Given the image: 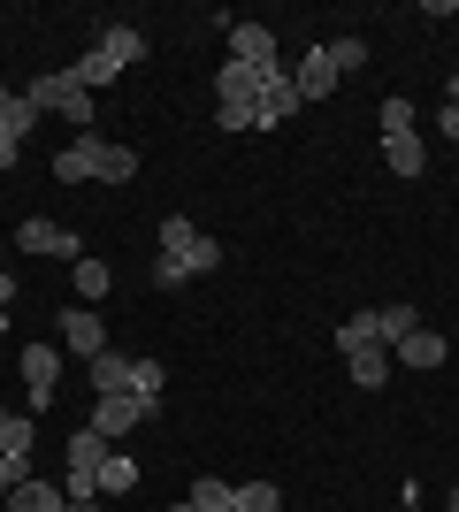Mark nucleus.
<instances>
[{
	"label": "nucleus",
	"instance_id": "4",
	"mask_svg": "<svg viewBox=\"0 0 459 512\" xmlns=\"http://www.w3.org/2000/svg\"><path fill=\"white\" fill-rule=\"evenodd\" d=\"M299 107H306V100H299V77H291V69L276 62V69L261 77V100H253V130H276V123H291Z\"/></svg>",
	"mask_w": 459,
	"mask_h": 512
},
{
	"label": "nucleus",
	"instance_id": "36",
	"mask_svg": "<svg viewBox=\"0 0 459 512\" xmlns=\"http://www.w3.org/2000/svg\"><path fill=\"white\" fill-rule=\"evenodd\" d=\"M8 100H16V92H8V85H0V115H8Z\"/></svg>",
	"mask_w": 459,
	"mask_h": 512
},
{
	"label": "nucleus",
	"instance_id": "16",
	"mask_svg": "<svg viewBox=\"0 0 459 512\" xmlns=\"http://www.w3.org/2000/svg\"><path fill=\"white\" fill-rule=\"evenodd\" d=\"M92 367V398H108V390H131V352H100V360H85Z\"/></svg>",
	"mask_w": 459,
	"mask_h": 512
},
{
	"label": "nucleus",
	"instance_id": "34",
	"mask_svg": "<svg viewBox=\"0 0 459 512\" xmlns=\"http://www.w3.org/2000/svg\"><path fill=\"white\" fill-rule=\"evenodd\" d=\"M69 512H100V497H69Z\"/></svg>",
	"mask_w": 459,
	"mask_h": 512
},
{
	"label": "nucleus",
	"instance_id": "35",
	"mask_svg": "<svg viewBox=\"0 0 459 512\" xmlns=\"http://www.w3.org/2000/svg\"><path fill=\"white\" fill-rule=\"evenodd\" d=\"M0 169H16V146H8V138H0Z\"/></svg>",
	"mask_w": 459,
	"mask_h": 512
},
{
	"label": "nucleus",
	"instance_id": "12",
	"mask_svg": "<svg viewBox=\"0 0 459 512\" xmlns=\"http://www.w3.org/2000/svg\"><path fill=\"white\" fill-rule=\"evenodd\" d=\"M100 54H108L115 69H131V62H146V31H138V23H108V31H100Z\"/></svg>",
	"mask_w": 459,
	"mask_h": 512
},
{
	"label": "nucleus",
	"instance_id": "29",
	"mask_svg": "<svg viewBox=\"0 0 459 512\" xmlns=\"http://www.w3.org/2000/svg\"><path fill=\"white\" fill-rule=\"evenodd\" d=\"M375 321H383V344H398V337H414V329H421L414 306H375Z\"/></svg>",
	"mask_w": 459,
	"mask_h": 512
},
{
	"label": "nucleus",
	"instance_id": "27",
	"mask_svg": "<svg viewBox=\"0 0 459 512\" xmlns=\"http://www.w3.org/2000/svg\"><path fill=\"white\" fill-rule=\"evenodd\" d=\"M329 62H337V77H360L368 69V39H329Z\"/></svg>",
	"mask_w": 459,
	"mask_h": 512
},
{
	"label": "nucleus",
	"instance_id": "20",
	"mask_svg": "<svg viewBox=\"0 0 459 512\" xmlns=\"http://www.w3.org/2000/svg\"><path fill=\"white\" fill-rule=\"evenodd\" d=\"M31 444H39L31 413H0V459H31Z\"/></svg>",
	"mask_w": 459,
	"mask_h": 512
},
{
	"label": "nucleus",
	"instance_id": "25",
	"mask_svg": "<svg viewBox=\"0 0 459 512\" xmlns=\"http://www.w3.org/2000/svg\"><path fill=\"white\" fill-rule=\"evenodd\" d=\"M31 123H39V107L16 92V100H8V115H0V138H8V146H23V138H31Z\"/></svg>",
	"mask_w": 459,
	"mask_h": 512
},
{
	"label": "nucleus",
	"instance_id": "38",
	"mask_svg": "<svg viewBox=\"0 0 459 512\" xmlns=\"http://www.w3.org/2000/svg\"><path fill=\"white\" fill-rule=\"evenodd\" d=\"M0 337H8V306H0Z\"/></svg>",
	"mask_w": 459,
	"mask_h": 512
},
{
	"label": "nucleus",
	"instance_id": "28",
	"mask_svg": "<svg viewBox=\"0 0 459 512\" xmlns=\"http://www.w3.org/2000/svg\"><path fill=\"white\" fill-rule=\"evenodd\" d=\"M375 123H383V138H414V100H398V92H391Z\"/></svg>",
	"mask_w": 459,
	"mask_h": 512
},
{
	"label": "nucleus",
	"instance_id": "3",
	"mask_svg": "<svg viewBox=\"0 0 459 512\" xmlns=\"http://www.w3.org/2000/svg\"><path fill=\"white\" fill-rule=\"evenodd\" d=\"M62 451H69V459H62V490H69V497H100V459H108V436H100V428H77Z\"/></svg>",
	"mask_w": 459,
	"mask_h": 512
},
{
	"label": "nucleus",
	"instance_id": "21",
	"mask_svg": "<svg viewBox=\"0 0 459 512\" xmlns=\"http://www.w3.org/2000/svg\"><path fill=\"white\" fill-rule=\"evenodd\" d=\"M383 161H391V176H421L429 169V146L421 138H383Z\"/></svg>",
	"mask_w": 459,
	"mask_h": 512
},
{
	"label": "nucleus",
	"instance_id": "33",
	"mask_svg": "<svg viewBox=\"0 0 459 512\" xmlns=\"http://www.w3.org/2000/svg\"><path fill=\"white\" fill-rule=\"evenodd\" d=\"M0 306H16V268H0Z\"/></svg>",
	"mask_w": 459,
	"mask_h": 512
},
{
	"label": "nucleus",
	"instance_id": "18",
	"mask_svg": "<svg viewBox=\"0 0 459 512\" xmlns=\"http://www.w3.org/2000/svg\"><path fill=\"white\" fill-rule=\"evenodd\" d=\"M92 153H100V138L62 146V153H54V184H92Z\"/></svg>",
	"mask_w": 459,
	"mask_h": 512
},
{
	"label": "nucleus",
	"instance_id": "7",
	"mask_svg": "<svg viewBox=\"0 0 459 512\" xmlns=\"http://www.w3.org/2000/svg\"><path fill=\"white\" fill-rule=\"evenodd\" d=\"M54 329H62V344L77 352V360H100V352H108V321H100V306H69Z\"/></svg>",
	"mask_w": 459,
	"mask_h": 512
},
{
	"label": "nucleus",
	"instance_id": "1",
	"mask_svg": "<svg viewBox=\"0 0 459 512\" xmlns=\"http://www.w3.org/2000/svg\"><path fill=\"white\" fill-rule=\"evenodd\" d=\"M23 100L39 107V115L54 107V115H62V123L77 130V138H92V107H100V100H92V92L77 85L69 69H46V77H31V85H23Z\"/></svg>",
	"mask_w": 459,
	"mask_h": 512
},
{
	"label": "nucleus",
	"instance_id": "19",
	"mask_svg": "<svg viewBox=\"0 0 459 512\" xmlns=\"http://www.w3.org/2000/svg\"><path fill=\"white\" fill-rule=\"evenodd\" d=\"M138 490V459L131 451H108V459H100V497H131Z\"/></svg>",
	"mask_w": 459,
	"mask_h": 512
},
{
	"label": "nucleus",
	"instance_id": "9",
	"mask_svg": "<svg viewBox=\"0 0 459 512\" xmlns=\"http://www.w3.org/2000/svg\"><path fill=\"white\" fill-rule=\"evenodd\" d=\"M222 31H230V62H245V69H276V62H284L268 23H222Z\"/></svg>",
	"mask_w": 459,
	"mask_h": 512
},
{
	"label": "nucleus",
	"instance_id": "8",
	"mask_svg": "<svg viewBox=\"0 0 459 512\" xmlns=\"http://www.w3.org/2000/svg\"><path fill=\"white\" fill-rule=\"evenodd\" d=\"M444 352H452V344H444V329H429V321H421L414 337H398V344H391V367H406V375H429V367H444Z\"/></svg>",
	"mask_w": 459,
	"mask_h": 512
},
{
	"label": "nucleus",
	"instance_id": "13",
	"mask_svg": "<svg viewBox=\"0 0 459 512\" xmlns=\"http://www.w3.org/2000/svg\"><path fill=\"white\" fill-rule=\"evenodd\" d=\"M345 367L360 390H383L391 383V344H360V352H345Z\"/></svg>",
	"mask_w": 459,
	"mask_h": 512
},
{
	"label": "nucleus",
	"instance_id": "32",
	"mask_svg": "<svg viewBox=\"0 0 459 512\" xmlns=\"http://www.w3.org/2000/svg\"><path fill=\"white\" fill-rule=\"evenodd\" d=\"M437 130H444V138H459V100H444V115H437Z\"/></svg>",
	"mask_w": 459,
	"mask_h": 512
},
{
	"label": "nucleus",
	"instance_id": "14",
	"mask_svg": "<svg viewBox=\"0 0 459 512\" xmlns=\"http://www.w3.org/2000/svg\"><path fill=\"white\" fill-rule=\"evenodd\" d=\"M8 512H69V490L62 482H16V490H8Z\"/></svg>",
	"mask_w": 459,
	"mask_h": 512
},
{
	"label": "nucleus",
	"instance_id": "11",
	"mask_svg": "<svg viewBox=\"0 0 459 512\" xmlns=\"http://www.w3.org/2000/svg\"><path fill=\"white\" fill-rule=\"evenodd\" d=\"M337 85H345V77H337V62H329V46H306V62H299V100L314 107V100H329Z\"/></svg>",
	"mask_w": 459,
	"mask_h": 512
},
{
	"label": "nucleus",
	"instance_id": "26",
	"mask_svg": "<svg viewBox=\"0 0 459 512\" xmlns=\"http://www.w3.org/2000/svg\"><path fill=\"white\" fill-rule=\"evenodd\" d=\"M360 344H383V321L375 314H352L345 329H337V352H360Z\"/></svg>",
	"mask_w": 459,
	"mask_h": 512
},
{
	"label": "nucleus",
	"instance_id": "37",
	"mask_svg": "<svg viewBox=\"0 0 459 512\" xmlns=\"http://www.w3.org/2000/svg\"><path fill=\"white\" fill-rule=\"evenodd\" d=\"M169 512H199V505H192V497H184V505H169Z\"/></svg>",
	"mask_w": 459,
	"mask_h": 512
},
{
	"label": "nucleus",
	"instance_id": "15",
	"mask_svg": "<svg viewBox=\"0 0 459 512\" xmlns=\"http://www.w3.org/2000/svg\"><path fill=\"white\" fill-rule=\"evenodd\" d=\"M69 283H77V306H100L115 276H108V260H92V253H85V260H69Z\"/></svg>",
	"mask_w": 459,
	"mask_h": 512
},
{
	"label": "nucleus",
	"instance_id": "24",
	"mask_svg": "<svg viewBox=\"0 0 459 512\" xmlns=\"http://www.w3.org/2000/svg\"><path fill=\"white\" fill-rule=\"evenodd\" d=\"M161 390H169V375H161V360H131V398H146V406L161 413Z\"/></svg>",
	"mask_w": 459,
	"mask_h": 512
},
{
	"label": "nucleus",
	"instance_id": "2",
	"mask_svg": "<svg viewBox=\"0 0 459 512\" xmlns=\"http://www.w3.org/2000/svg\"><path fill=\"white\" fill-rule=\"evenodd\" d=\"M161 253L184 260V276H207V268H222V245L199 230V222H184V214H169V222H161Z\"/></svg>",
	"mask_w": 459,
	"mask_h": 512
},
{
	"label": "nucleus",
	"instance_id": "6",
	"mask_svg": "<svg viewBox=\"0 0 459 512\" xmlns=\"http://www.w3.org/2000/svg\"><path fill=\"white\" fill-rule=\"evenodd\" d=\"M23 383H31V413H46L54 390H62V352L54 344H23Z\"/></svg>",
	"mask_w": 459,
	"mask_h": 512
},
{
	"label": "nucleus",
	"instance_id": "5",
	"mask_svg": "<svg viewBox=\"0 0 459 512\" xmlns=\"http://www.w3.org/2000/svg\"><path fill=\"white\" fill-rule=\"evenodd\" d=\"M146 421H153L146 398H131V390H108V398H92V421H85V428H100V436L115 444V436H131V428H146Z\"/></svg>",
	"mask_w": 459,
	"mask_h": 512
},
{
	"label": "nucleus",
	"instance_id": "31",
	"mask_svg": "<svg viewBox=\"0 0 459 512\" xmlns=\"http://www.w3.org/2000/svg\"><path fill=\"white\" fill-rule=\"evenodd\" d=\"M16 482H31V459H0V505H8V490Z\"/></svg>",
	"mask_w": 459,
	"mask_h": 512
},
{
	"label": "nucleus",
	"instance_id": "23",
	"mask_svg": "<svg viewBox=\"0 0 459 512\" xmlns=\"http://www.w3.org/2000/svg\"><path fill=\"white\" fill-rule=\"evenodd\" d=\"M69 77H77V85H85V92H92V100H100V85H115V77H123V69H115V62H108V54H100V46H85V62L69 69Z\"/></svg>",
	"mask_w": 459,
	"mask_h": 512
},
{
	"label": "nucleus",
	"instance_id": "30",
	"mask_svg": "<svg viewBox=\"0 0 459 512\" xmlns=\"http://www.w3.org/2000/svg\"><path fill=\"white\" fill-rule=\"evenodd\" d=\"M192 505L199 512H230V482H222V474H199V482H192Z\"/></svg>",
	"mask_w": 459,
	"mask_h": 512
},
{
	"label": "nucleus",
	"instance_id": "10",
	"mask_svg": "<svg viewBox=\"0 0 459 512\" xmlns=\"http://www.w3.org/2000/svg\"><path fill=\"white\" fill-rule=\"evenodd\" d=\"M16 245H23V253H46V260H85L77 230H62V222H46V214H39V222H23V230H16Z\"/></svg>",
	"mask_w": 459,
	"mask_h": 512
},
{
	"label": "nucleus",
	"instance_id": "17",
	"mask_svg": "<svg viewBox=\"0 0 459 512\" xmlns=\"http://www.w3.org/2000/svg\"><path fill=\"white\" fill-rule=\"evenodd\" d=\"M92 176H100V184H131V176H138V146H108V138H100Z\"/></svg>",
	"mask_w": 459,
	"mask_h": 512
},
{
	"label": "nucleus",
	"instance_id": "22",
	"mask_svg": "<svg viewBox=\"0 0 459 512\" xmlns=\"http://www.w3.org/2000/svg\"><path fill=\"white\" fill-rule=\"evenodd\" d=\"M230 512H284V490H276V482H238V490H230Z\"/></svg>",
	"mask_w": 459,
	"mask_h": 512
}]
</instances>
